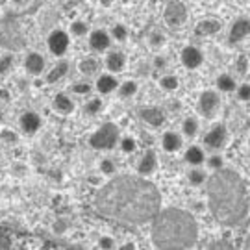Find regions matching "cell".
I'll use <instances>...</instances> for the list:
<instances>
[{
	"instance_id": "obj_9",
	"label": "cell",
	"mask_w": 250,
	"mask_h": 250,
	"mask_svg": "<svg viewBox=\"0 0 250 250\" xmlns=\"http://www.w3.org/2000/svg\"><path fill=\"white\" fill-rule=\"evenodd\" d=\"M87 43L93 52H107L109 46L113 43V39L109 36V30L106 28H95L91 30L89 37H87Z\"/></svg>"
},
{
	"instance_id": "obj_19",
	"label": "cell",
	"mask_w": 250,
	"mask_h": 250,
	"mask_svg": "<svg viewBox=\"0 0 250 250\" xmlns=\"http://www.w3.org/2000/svg\"><path fill=\"white\" fill-rule=\"evenodd\" d=\"M206 150L204 146H200V145H189L186 152H184V161L191 165V167H202L206 165Z\"/></svg>"
},
{
	"instance_id": "obj_4",
	"label": "cell",
	"mask_w": 250,
	"mask_h": 250,
	"mask_svg": "<svg viewBox=\"0 0 250 250\" xmlns=\"http://www.w3.org/2000/svg\"><path fill=\"white\" fill-rule=\"evenodd\" d=\"M121 137L123 135L119 132V126L113 125V123H104L91 134L89 145L95 150H113L115 146H119Z\"/></svg>"
},
{
	"instance_id": "obj_28",
	"label": "cell",
	"mask_w": 250,
	"mask_h": 250,
	"mask_svg": "<svg viewBox=\"0 0 250 250\" xmlns=\"http://www.w3.org/2000/svg\"><path fill=\"white\" fill-rule=\"evenodd\" d=\"M69 34L71 37H76V39H82V37H89L91 30H89V24L85 22V21H72L71 26H69Z\"/></svg>"
},
{
	"instance_id": "obj_38",
	"label": "cell",
	"mask_w": 250,
	"mask_h": 250,
	"mask_svg": "<svg viewBox=\"0 0 250 250\" xmlns=\"http://www.w3.org/2000/svg\"><path fill=\"white\" fill-rule=\"evenodd\" d=\"M249 67H250V62L247 56H237V60H235V71H237V74H241V76H245L247 72H249Z\"/></svg>"
},
{
	"instance_id": "obj_13",
	"label": "cell",
	"mask_w": 250,
	"mask_h": 250,
	"mask_svg": "<svg viewBox=\"0 0 250 250\" xmlns=\"http://www.w3.org/2000/svg\"><path fill=\"white\" fill-rule=\"evenodd\" d=\"M249 36H250V19L241 17V19H237L232 26H230V32H228V43L237 45V43L245 41Z\"/></svg>"
},
{
	"instance_id": "obj_25",
	"label": "cell",
	"mask_w": 250,
	"mask_h": 250,
	"mask_svg": "<svg viewBox=\"0 0 250 250\" xmlns=\"http://www.w3.org/2000/svg\"><path fill=\"white\" fill-rule=\"evenodd\" d=\"M198 132H200V123H198L197 117H186L184 121H182V132L180 134L184 135V137H189V139H193V137H197Z\"/></svg>"
},
{
	"instance_id": "obj_22",
	"label": "cell",
	"mask_w": 250,
	"mask_h": 250,
	"mask_svg": "<svg viewBox=\"0 0 250 250\" xmlns=\"http://www.w3.org/2000/svg\"><path fill=\"white\" fill-rule=\"evenodd\" d=\"M71 71V65L67 60H58V63L54 65L50 71L46 72V83H58V82H62L67 74Z\"/></svg>"
},
{
	"instance_id": "obj_35",
	"label": "cell",
	"mask_w": 250,
	"mask_h": 250,
	"mask_svg": "<svg viewBox=\"0 0 250 250\" xmlns=\"http://www.w3.org/2000/svg\"><path fill=\"white\" fill-rule=\"evenodd\" d=\"M119 150L123 154H134L137 150V139L132 135H123L119 141Z\"/></svg>"
},
{
	"instance_id": "obj_15",
	"label": "cell",
	"mask_w": 250,
	"mask_h": 250,
	"mask_svg": "<svg viewBox=\"0 0 250 250\" xmlns=\"http://www.w3.org/2000/svg\"><path fill=\"white\" fill-rule=\"evenodd\" d=\"M126 54L123 50H109L106 54V60H104V67L107 69L109 74H121L126 69Z\"/></svg>"
},
{
	"instance_id": "obj_20",
	"label": "cell",
	"mask_w": 250,
	"mask_h": 250,
	"mask_svg": "<svg viewBox=\"0 0 250 250\" xmlns=\"http://www.w3.org/2000/svg\"><path fill=\"white\" fill-rule=\"evenodd\" d=\"M74 100H72L71 95H67V93H58V95H54L52 99V109L56 113H60V115H71L72 111H74Z\"/></svg>"
},
{
	"instance_id": "obj_17",
	"label": "cell",
	"mask_w": 250,
	"mask_h": 250,
	"mask_svg": "<svg viewBox=\"0 0 250 250\" xmlns=\"http://www.w3.org/2000/svg\"><path fill=\"white\" fill-rule=\"evenodd\" d=\"M46 69V60L43 54L39 52H28L24 56V71L32 76H39L43 74V71Z\"/></svg>"
},
{
	"instance_id": "obj_39",
	"label": "cell",
	"mask_w": 250,
	"mask_h": 250,
	"mask_svg": "<svg viewBox=\"0 0 250 250\" xmlns=\"http://www.w3.org/2000/svg\"><path fill=\"white\" fill-rule=\"evenodd\" d=\"M99 249L100 250H115L117 241L111 237V235H102V237L99 239Z\"/></svg>"
},
{
	"instance_id": "obj_34",
	"label": "cell",
	"mask_w": 250,
	"mask_h": 250,
	"mask_svg": "<svg viewBox=\"0 0 250 250\" xmlns=\"http://www.w3.org/2000/svg\"><path fill=\"white\" fill-rule=\"evenodd\" d=\"M93 89H95V85H93V83H89L87 80L74 82V83L71 85V93H72V95H78V97H87V95H91V93H93Z\"/></svg>"
},
{
	"instance_id": "obj_23",
	"label": "cell",
	"mask_w": 250,
	"mask_h": 250,
	"mask_svg": "<svg viewBox=\"0 0 250 250\" xmlns=\"http://www.w3.org/2000/svg\"><path fill=\"white\" fill-rule=\"evenodd\" d=\"M237 85L239 83L235 80V76L230 74V72H221L217 76V80H215V89L219 93H235Z\"/></svg>"
},
{
	"instance_id": "obj_42",
	"label": "cell",
	"mask_w": 250,
	"mask_h": 250,
	"mask_svg": "<svg viewBox=\"0 0 250 250\" xmlns=\"http://www.w3.org/2000/svg\"><path fill=\"white\" fill-rule=\"evenodd\" d=\"M165 67H167V58H165V56H156V58H154V69L161 71V69H165Z\"/></svg>"
},
{
	"instance_id": "obj_43",
	"label": "cell",
	"mask_w": 250,
	"mask_h": 250,
	"mask_svg": "<svg viewBox=\"0 0 250 250\" xmlns=\"http://www.w3.org/2000/svg\"><path fill=\"white\" fill-rule=\"evenodd\" d=\"M115 250H135V245L132 241H126V243H121V245H117Z\"/></svg>"
},
{
	"instance_id": "obj_30",
	"label": "cell",
	"mask_w": 250,
	"mask_h": 250,
	"mask_svg": "<svg viewBox=\"0 0 250 250\" xmlns=\"http://www.w3.org/2000/svg\"><path fill=\"white\" fill-rule=\"evenodd\" d=\"M109 36H111V39H113L115 43H125V41H128L130 32H128L126 24H123V22H115L113 26L109 28Z\"/></svg>"
},
{
	"instance_id": "obj_5",
	"label": "cell",
	"mask_w": 250,
	"mask_h": 250,
	"mask_svg": "<svg viewBox=\"0 0 250 250\" xmlns=\"http://www.w3.org/2000/svg\"><path fill=\"white\" fill-rule=\"evenodd\" d=\"M223 106V100H221V93L217 89H204L200 93L197 102L198 113L204 117V119H213L217 117V113L221 111Z\"/></svg>"
},
{
	"instance_id": "obj_7",
	"label": "cell",
	"mask_w": 250,
	"mask_h": 250,
	"mask_svg": "<svg viewBox=\"0 0 250 250\" xmlns=\"http://www.w3.org/2000/svg\"><path fill=\"white\" fill-rule=\"evenodd\" d=\"M228 139H230V134H228V128L224 125H213L208 132L204 134V146L206 148H209L211 152H219L223 150L226 143H228Z\"/></svg>"
},
{
	"instance_id": "obj_2",
	"label": "cell",
	"mask_w": 250,
	"mask_h": 250,
	"mask_svg": "<svg viewBox=\"0 0 250 250\" xmlns=\"http://www.w3.org/2000/svg\"><path fill=\"white\" fill-rule=\"evenodd\" d=\"M208 206L213 217L224 226H239L249 215V193L243 178L232 169L213 172L208 184Z\"/></svg>"
},
{
	"instance_id": "obj_10",
	"label": "cell",
	"mask_w": 250,
	"mask_h": 250,
	"mask_svg": "<svg viewBox=\"0 0 250 250\" xmlns=\"http://www.w3.org/2000/svg\"><path fill=\"white\" fill-rule=\"evenodd\" d=\"M188 21V8L180 2V0H172L165 8V22L169 26H182Z\"/></svg>"
},
{
	"instance_id": "obj_24",
	"label": "cell",
	"mask_w": 250,
	"mask_h": 250,
	"mask_svg": "<svg viewBox=\"0 0 250 250\" xmlns=\"http://www.w3.org/2000/svg\"><path fill=\"white\" fill-rule=\"evenodd\" d=\"M195 32H197V36L202 37L215 36V34L221 32V21H217V19H204V21H200L195 26Z\"/></svg>"
},
{
	"instance_id": "obj_32",
	"label": "cell",
	"mask_w": 250,
	"mask_h": 250,
	"mask_svg": "<svg viewBox=\"0 0 250 250\" xmlns=\"http://www.w3.org/2000/svg\"><path fill=\"white\" fill-rule=\"evenodd\" d=\"M206 167H208V170H211V172H219V170L226 169V167H224V158L219 152H211V154L206 158Z\"/></svg>"
},
{
	"instance_id": "obj_11",
	"label": "cell",
	"mask_w": 250,
	"mask_h": 250,
	"mask_svg": "<svg viewBox=\"0 0 250 250\" xmlns=\"http://www.w3.org/2000/svg\"><path fill=\"white\" fill-rule=\"evenodd\" d=\"M19 126H21L22 134L34 135L41 130V126H43V119H41V115H39L37 111L28 109V111H24L22 115L19 117Z\"/></svg>"
},
{
	"instance_id": "obj_21",
	"label": "cell",
	"mask_w": 250,
	"mask_h": 250,
	"mask_svg": "<svg viewBox=\"0 0 250 250\" xmlns=\"http://www.w3.org/2000/svg\"><path fill=\"white\" fill-rule=\"evenodd\" d=\"M100 69H102V62L95 56H85L78 62V71L83 76H99Z\"/></svg>"
},
{
	"instance_id": "obj_37",
	"label": "cell",
	"mask_w": 250,
	"mask_h": 250,
	"mask_svg": "<svg viewBox=\"0 0 250 250\" xmlns=\"http://www.w3.org/2000/svg\"><path fill=\"white\" fill-rule=\"evenodd\" d=\"M148 43H150L152 48H161L167 43V37L163 36L161 32H152L150 36H148Z\"/></svg>"
},
{
	"instance_id": "obj_6",
	"label": "cell",
	"mask_w": 250,
	"mask_h": 250,
	"mask_svg": "<svg viewBox=\"0 0 250 250\" xmlns=\"http://www.w3.org/2000/svg\"><path fill=\"white\" fill-rule=\"evenodd\" d=\"M46 46L52 56H56L58 60H63V56L69 52V46H71V34L69 30H63V28H54L52 32L46 37Z\"/></svg>"
},
{
	"instance_id": "obj_14",
	"label": "cell",
	"mask_w": 250,
	"mask_h": 250,
	"mask_svg": "<svg viewBox=\"0 0 250 250\" xmlns=\"http://www.w3.org/2000/svg\"><path fill=\"white\" fill-rule=\"evenodd\" d=\"M156 169H158V156H156V152L154 150H146L137 160V165H135V170H137V176H143V178H146V176H150V174H154L156 172Z\"/></svg>"
},
{
	"instance_id": "obj_31",
	"label": "cell",
	"mask_w": 250,
	"mask_h": 250,
	"mask_svg": "<svg viewBox=\"0 0 250 250\" xmlns=\"http://www.w3.org/2000/svg\"><path fill=\"white\" fill-rule=\"evenodd\" d=\"M160 87L167 93H174L180 87V78L176 74H163L160 78Z\"/></svg>"
},
{
	"instance_id": "obj_44",
	"label": "cell",
	"mask_w": 250,
	"mask_h": 250,
	"mask_svg": "<svg viewBox=\"0 0 250 250\" xmlns=\"http://www.w3.org/2000/svg\"><path fill=\"white\" fill-rule=\"evenodd\" d=\"M243 250H250V233H249V237H247V241H245V247H243Z\"/></svg>"
},
{
	"instance_id": "obj_16",
	"label": "cell",
	"mask_w": 250,
	"mask_h": 250,
	"mask_svg": "<svg viewBox=\"0 0 250 250\" xmlns=\"http://www.w3.org/2000/svg\"><path fill=\"white\" fill-rule=\"evenodd\" d=\"M161 148L167 152V154H176V152L182 150L184 146V135L180 132H174V130H167L161 135Z\"/></svg>"
},
{
	"instance_id": "obj_40",
	"label": "cell",
	"mask_w": 250,
	"mask_h": 250,
	"mask_svg": "<svg viewBox=\"0 0 250 250\" xmlns=\"http://www.w3.org/2000/svg\"><path fill=\"white\" fill-rule=\"evenodd\" d=\"M11 67H13V56H11V54L2 56V58H0V76L6 74V72H9Z\"/></svg>"
},
{
	"instance_id": "obj_26",
	"label": "cell",
	"mask_w": 250,
	"mask_h": 250,
	"mask_svg": "<svg viewBox=\"0 0 250 250\" xmlns=\"http://www.w3.org/2000/svg\"><path fill=\"white\" fill-rule=\"evenodd\" d=\"M208 180H209V176H208V170L206 169H202V167H191V169H189L188 182L193 188L204 186V184H208Z\"/></svg>"
},
{
	"instance_id": "obj_33",
	"label": "cell",
	"mask_w": 250,
	"mask_h": 250,
	"mask_svg": "<svg viewBox=\"0 0 250 250\" xmlns=\"http://www.w3.org/2000/svg\"><path fill=\"white\" fill-rule=\"evenodd\" d=\"M99 170L102 176H107V178H113L117 172V163L111 158H102L99 161Z\"/></svg>"
},
{
	"instance_id": "obj_29",
	"label": "cell",
	"mask_w": 250,
	"mask_h": 250,
	"mask_svg": "<svg viewBox=\"0 0 250 250\" xmlns=\"http://www.w3.org/2000/svg\"><path fill=\"white\" fill-rule=\"evenodd\" d=\"M104 109V100L100 97H91L85 104H83V113L89 117H97L99 113H102Z\"/></svg>"
},
{
	"instance_id": "obj_3",
	"label": "cell",
	"mask_w": 250,
	"mask_h": 250,
	"mask_svg": "<svg viewBox=\"0 0 250 250\" xmlns=\"http://www.w3.org/2000/svg\"><path fill=\"white\" fill-rule=\"evenodd\" d=\"M152 241L160 250H189L198 239L195 217L180 208L161 209L152 221Z\"/></svg>"
},
{
	"instance_id": "obj_27",
	"label": "cell",
	"mask_w": 250,
	"mask_h": 250,
	"mask_svg": "<svg viewBox=\"0 0 250 250\" xmlns=\"http://www.w3.org/2000/svg\"><path fill=\"white\" fill-rule=\"evenodd\" d=\"M117 93H119V97H121L123 100L134 99L135 95L139 93V83H137L135 80H125V82H121V85H119Z\"/></svg>"
},
{
	"instance_id": "obj_12",
	"label": "cell",
	"mask_w": 250,
	"mask_h": 250,
	"mask_svg": "<svg viewBox=\"0 0 250 250\" xmlns=\"http://www.w3.org/2000/svg\"><path fill=\"white\" fill-rule=\"evenodd\" d=\"M93 85H95V91H97L99 95L106 97V95H111V93H115V91L119 89L121 82L117 80L115 74H109V72H100Z\"/></svg>"
},
{
	"instance_id": "obj_1",
	"label": "cell",
	"mask_w": 250,
	"mask_h": 250,
	"mask_svg": "<svg viewBox=\"0 0 250 250\" xmlns=\"http://www.w3.org/2000/svg\"><path fill=\"white\" fill-rule=\"evenodd\" d=\"M100 215L115 223L141 226L152 223L161 211L158 188L143 176H113L95 197Z\"/></svg>"
},
{
	"instance_id": "obj_36",
	"label": "cell",
	"mask_w": 250,
	"mask_h": 250,
	"mask_svg": "<svg viewBox=\"0 0 250 250\" xmlns=\"http://www.w3.org/2000/svg\"><path fill=\"white\" fill-rule=\"evenodd\" d=\"M235 97H237L239 102H250V83L249 82H243V83L237 85Z\"/></svg>"
},
{
	"instance_id": "obj_18",
	"label": "cell",
	"mask_w": 250,
	"mask_h": 250,
	"mask_svg": "<svg viewBox=\"0 0 250 250\" xmlns=\"http://www.w3.org/2000/svg\"><path fill=\"white\" fill-rule=\"evenodd\" d=\"M139 115H141V119H143L148 126H152V128H160V126L165 125V113H163L161 107L146 106L139 111Z\"/></svg>"
},
{
	"instance_id": "obj_8",
	"label": "cell",
	"mask_w": 250,
	"mask_h": 250,
	"mask_svg": "<svg viewBox=\"0 0 250 250\" xmlns=\"http://www.w3.org/2000/svg\"><path fill=\"white\" fill-rule=\"evenodd\" d=\"M180 63L188 69V71H197L204 63V52L195 45H188L182 48L180 52Z\"/></svg>"
},
{
	"instance_id": "obj_45",
	"label": "cell",
	"mask_w": 250,
	"mask_h": 250,
	"mask_svg": "<svg viewBox=\"0 0 250 250\" xmlns=\"http://www.w3.org/2000/svg\"><path fill=\"white\" fill-rule=\"evenodd\" d=\"M249 146H250V137H249Z\"/></svg>"
},
{
	"instance_id": "obj_41",
	"label": "cell",
	"mask_w": 250,
	"mask_h": 250,
	"mask_svg": "<svg viewBox=\"0 0 250 250\" xmlns=\"http://www.w3.org/2000/svg\"><path fill=\"white\" fill-rule=\"evenodd\" d=\"M206 250H235L233 245L228 239H219V241H213Z\"/></svg>"
}]
</instances>
